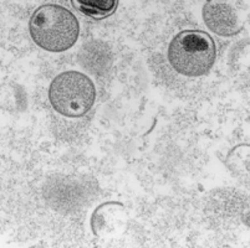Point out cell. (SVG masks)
<instances>
[{"label":"cell","mask_w":250,"mask_h":248,"mask_svg":"<svg viewBox=\"0 0 250 248\" xmlns=\"http://www.w3.org/2000/svg\"><path fill=\"white\" fill-rule=\"evenodd\" d=\"M217 46L206 31L183 30L168 46V61L176 72L187 77H201L212 70Z\"/></svg>","instance_id":"2"},{"label":"cell","mask_w":250,"mask_h":248,"mask_svg":"<svg viewBox=\"0 0 250 248\" xmlns=\"http://www.w3.org/2000/svg\"><path fill=\"white\" fill-rule=\"evenodd\" d=\"M75 9L92 20L110 18L118 8V0H71Z\"/></svg>","instance_id":"5"},{"label":"cell","mask_w":250,"mask_h":248,"mask_svg":"<svg viewBox=\"0 0 250 248\" xmlns=\"http://www.w3.org/2000/svg\"><path fill=\"white\" fill-rule=\"evenodd\" d=\"M29 33L40 49L63 52L76 44L80 24L69 9L58 4H45L31 15Z\"/></svg>","instance_id":"1"},{"label":"cell","mask_w":250,"mask_h":248,"mask_svg":"<svg viewBox=\"0 0 250 248\" xmlns=\"http://www.w3.org/2000/svg\"><path fill=\"white\" fill-rule=\"evenodd\" d=\"M203 20L209 30L219 36H233L240 30L236 14L226 3L209 0L203 6Z\"/></svg>","instance_id":"4"},{"label":"cell","mask_w":250,"mask_h":248,"mask_svg":"<svg viewBox=\"0 0 250 248\" xmlns=\"http://www.w3.org/2000/svg\"><path fill=\"white\" fill-rule=\"evenodd\" d=\"M49 101L52 108L63 117H83L94 107L96 87L92 79L83 72H61L50 85Z\"/></svg>","instance_id":"3"}]
</instances>
